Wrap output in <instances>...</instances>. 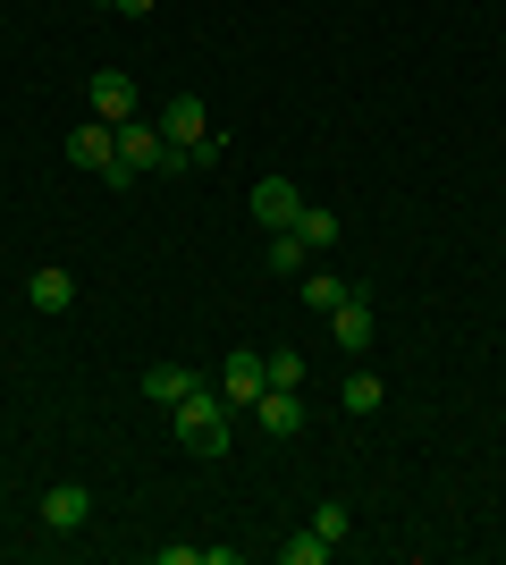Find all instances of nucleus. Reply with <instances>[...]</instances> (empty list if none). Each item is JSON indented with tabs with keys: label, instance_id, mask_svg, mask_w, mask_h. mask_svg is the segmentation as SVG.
I'll list each match as a JSON object with an SVG mask.
<instances>
[{
	"label": "nucleus",
	"instance_id": "obj_1",
	"mask_svg": "<svg viewBox=\"0 0 506 565\" xmlns=\"http://www.w3.org/2000/svg\"><path fill=\"white\" fill-rule=\"evenodd\" d=\"M228 414H237V405L219 397V388H194V397H177V405H169L177 448H186V456H228Z\"/></svg>",
	"mask_w": 506,
	"mask_h": 565
},
{
	"label": "nucleus",
	"instance_id": "obj_2",
	"mask_svg": "<svg viewBox=\"0 0 506 565\" xmlns=\"http://www.w3.org/2000/svg\"><path fill=\"white\" fill-rule=\"evenodd\" d=\"M169 169V136L152 127V118H127L119 127V169H110V186H127V178H161Z\"/></svg>",
	"mask_w": 506,
	"mask_h": 565
},
{
	"label": "nucleus",
	"instance_id": "obj_3",
	"mask_svg": "<svg viewBox=\"0 0 506 565\" xmlns=\"http://www.w3.org/2000/svg\"><path fill=\"white\" fill-rule=\"evenodd\" d=\"M270 388V354H254V347H237L228 363H219V397L237 405V414H254V397Z\"/></svg>",
	"mask_w": 506,
	"mask_h": 565
},
{
	"label": "nucleus",
	"instance_id": "obj_4",
	"mask_svg": "<svg viewBox=\"0 0 506 565\" xmlns=\"http://www.w3.org/2000/svg\"><path fill=\"white\" fill-rule=\"evenodd\" d=\"M68 161L85 169V178H110V169H119V127H110V118H85L68 136Z\"/></svg>",
	"mask_w": 506,
	"mask_h": 565
},
{
	"label": "nucleus",
	"instance_id": "obj_5",
	"mask_svg": "<svg viewBox=\"0 0 506 565\" xmlns=\"http://www.w3.org/2000/svg\"><path fill=\"white\" fill-rule=\"evenodd\" d=\"M254 430L262 439H295L304 430V388H262L254 397Z\"/></svg>",
	"mask_w": 506,
	"mask_h": 565
},
{
	"label": "nucleus",
	"instance_id": "obj_6",
	"mask_svg": "<svg viewBox=\"0 0 506 565\" xmlns=\"http://www.w3.org/2000/svg\"><path fill=\"white\" fill-rule=\"evenodd\" d=\"M152 127L169 136V152H194V143H212V118H203V102H194V94H177L161 118H152Z\"/></svg>",
	"mask_w": 506,
	"mask_h": 565
},
{
	"label": "nucleus",
	"instance_id": "obj_7",
	"mask_svg": "<svg viewBox=\"0 0 506 565\" xmlns=\"http://www.w3.org/2000/svg\"><path fill=\"white\" fill-rule=\"evenodd\" d=\"M43 523L51 532H85V523H94V490H85V481H51L43 490Z\"/></svg>",
	"mask_w": 506,
	"mask_h": 565
},
{
	"label": "nucleus",
	"instance_id": "obj_8",
	"mask_svg": "<svg viewBox=\"0 0 506 565\" xmlns=\"http://www.w3.org/2000/svg\"><path fill=\"white\" fill-rule=\"evenodd\" d=\"M295 212H304V194L288 178H254V220L262 228H295Z\"/></svg>",
	"mask_w": 506,
	"mask_h": 565
},
{
	"label": "nucleus",
	"instance_id": "obj_9",
	"mask_svg": "<svg viewBox=\"0 0 506 565\" xmlns=\"http://www.w3.org/2000/svg\"><path fill=\"white\" fill-rule=\"evenodd\" d=\"M94 118H110V127L136 118V76H127V68H101L94 76Z\"/></svg>",
	"mask_w": 506,
	"mask_h": 565
},
{
	"label": "nucleus",
	"instance_id": "obj_10",
	"mask_svg": "<svg viewBox=\"0 0 506 565\" xmlns=\"http://www.w3.org/2000/svg\"><path fill=\"white\" fill-rule=\"evenodd\" d=\"M313 245H304V236L295 228H270V245H262V270H279V279H304V270H313Z\"/></svg>",
	"mask_w": 506,
	"mask_h": 565
},
{
	"label": "nucleus",
	"instance_id": "obj_11",
	"mask_svg": "<svg viewBox=\"0 0 506 565\" xmlns=\"http://www.w3.org/2000/svg\"><path fill=\"white\" fill-rule=\"evenodd\" d=\"M330 338H337L346 354H363V347H372V296H363V287H355V296H346V305L330 312Z\"/></svg>",
	"mask_w": 506,
	"mask_h": 565
},
{
	"label": "nucleus",
	"instance_id": "obj_12",
	"mask_svg": "<svg viewBox=\"0 0 506 565\" xmlns=\"http://www.w3.org/2000/svg\"><path fill=\"white\" fill-rule=\"evenodd\" d=\"M194 388H203L194 363H152V372H144V397L152 405H177V397H194Z\"/></svg>",
	"mask_w": 506,
	"mask_h": 565
},
{
	"label": "nucleus",
	"instance_id": "obj_13",
	"mask_svg": "<svg viewBox=\"0 0 506 565\" xmlns=\"http://www.w3.org/2000/svg\"><path fill=\"white\" fill-rule=\"evenodd\" d=\"M25 305H34V312H68L76 279H68V270H34V279H25Z\"/></svg>",
	"mask_w": 506,
	"mask_h": 565
},
{
	"label": "nucleus",
	"instance_id": "obj_14",
	"mask_svg": "<svg viewBox=\"0 0 506 565\" xmlns=\"http://www.w3.org/2000/svg\"><path fill=\"white\" fill-rule=\"evenodd\" d=\"M380 372H346V388H337V405H346V414H380Z\"/></svg>",
	"mask_w": 506,
	"mask_h": 565
},
{
	"label": "nucleus",
	"instance_id": "obj_15",
	"mask_svg": "<svg viewBox=\"0 0 506 565\" xmlns=\"http://www.w3.org/2000/svg\"><path fill=\"white\" fill-rule=\"evenodd\" d=\"M346 296H355V287L337 279V270H304V305H313V312H337Z\"/></svg>",
	"mask_w": 506,
	"mask_h": 565
},
{
	"label": "nucleus",
	"instance_id": "obj_16",
	"mask_svg": "<svg viewBox=\"0 0 506 565\" xmlns=\"http://www.w3.org/2000/svg\"><path fill=\"white\" fill-rule=\"evenodd\" d=\"M295 236H304L313 254H330V245H337V212H321V203H304V212H295Z\"/></svg>",
	"mask_w": 506,
	"mask_h": 565
},
{
	"label": "nucleus",
	"instance_id": "obj_17",
	"mask_svg": "<svg viewBox=\"0 0 506 565\" xmlns=\"http://www.w3.org/2000/svg\"><path fill=\"white\" fill-rule=\"evenodd\" d=\"M279 557H288V565H330V541H321L313 523H304V532H295V541L279 548Z\"/></svg>",
	"mask_w": 506,
	"mask_h": 565
},
{
	"label": "nucleus",
	"instance_id": "obj_18",
	"mask_svg": "<svg viewBox=\"0 0 506 565\" xmlns=\"http://www.w3.org/2000/svg\"><path fill=\"white\" fill-rule=\"evenodd\" d=\"M346 523H355V515H346V498H321V515H313V532H321V541H346Z\"/></svg>",
	"mask_w": 506,
	"mask_h": 565
},
{
	"label": "nucleus",
	"instance_id": "obj_19",
	"mask_svg": "<svg viewBox=\"0 0 506 565\" xmlns=\"http://www.w3.org/2000/svg\"><path fill=\"white\" fill-rule=\"evenodd\" d=\"M270 388H304V354H295V347L270 354Z\"/></svg>",
	"mask_w": 506,
	"mask_h": 565
},
{
	"label": "nucleus",
	"instance_id": "obj_20",
	"mask_svg": "<svg viewBox=\"0 0 506 565\" xmlns=\"http://www.w3.org/2000/svg\"><path fill=\"white\" fill-rule=\"evenodd\" d=\"M110 9H119V18H144V9H152V0H110Z\"/></svg>",
	"mask_w": 506,
	"mask_h": 565
}]
</instances>
